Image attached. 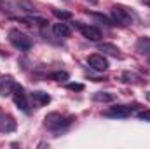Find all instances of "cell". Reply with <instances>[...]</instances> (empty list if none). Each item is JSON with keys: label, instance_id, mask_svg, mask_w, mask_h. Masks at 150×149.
I'll use <instances>...</instances> for the list:
<instances>
[{"label": "cell", "instance_id": "1", "mask_svg": "<svg viewBox=\"0 0 150 149\" xmlns=\"http://www.w3.org/2000/svg\"><path fill=\"white\" fill-rule=\"evenodd\" d=\"M74 117H63L61 114L58 112H52V114H47L45 116V126L52 132H61V130H67L70 125H72Z\"/></svg>", "mask_w": 150, "mask_h": 149}, {"label": "cell", "instance_id": "2", "mask_svg": "<svg viewBox=\"0 0 150 149\" xmlns=\"http://www.w3.org/2000/svg\"><path fill=\"white\" fill-rule=\"evenodd\" d=\"M9 40H11V44H12L16 49H19V51H30V49H32V39L28 37L26 34L19 32L18 28L9 30Z\"/></svg>", "mask_w": 150, "mask_h": 149}, {"label": "cell", "instance_id": "3", "mask_svg": "<svg viewBox=\"0 0 150 149\" xmlns=\"http://www.w3.org/2000/svg\"><path fill=\"white\" fill-rule=\"evenodd\" d=\"M112 16H113V21L119 23V25L127 27V25L133 23V14H131V11H129L127 7H124V5H113L112 7Z\"/></svg>", "mask_w": 150, "mask_h": 149}, {"label": "cell", "instance_id": "4", "mask_svg": "<svg viewBox=\"0 0 150 149\" xmlns=\"http://www.w3.org/2000/svg\"><path fill=\"white\" fill-rule=\"evenodd\" d=\"M12 98H14V104L21 109L23 112H28L30 111V105H28V98H26V93L23 90V86L16 84L14 90H12Z\"/></svg>", "mask_w": 150, "mask_h": 149}, {"label": "cell", "instance_id": "5", "mask_svg": "<svg viewBox=\"0 0 150 149\" xmlns=\"http://www.w3.org/2000/svg\"><path fill=\"white\" fill-rule=\"evenodd\" d=\"M75 27L80 30V34L87 39V40L96 42V40H100V39H101V30H100V28H96V27H91V25H82V23H79V21L75 23Z\"/></svg>", "mask_w": 150, "mask_h": 149}, {"label": "cell", "instance_id": "6", "mask_svg": "<svg viewBox=\"0 0 150 149\" xmlns=\"http://www.w3.org/2000/svg\"><path fill=\"white\" fill-rule=\"evenodd\" d=\"M87 65L98 72H105L108 69V62L103 54H89L87 56Z\"/></svg>", "mask_w": 150, "mask_h": 149}, {"label": "cell", "instance_id": "7", "mask_svg": "<svg viewBox=\"0 0 150 149\" xmlns=\"http://www.w3.org/2000/svg\"><path fill=\"white\" fill-rule=\"evenodd\" d=\"M16 130V121L11 114L0 111V133H11Z\"/></svg>", "mask_w": 150, "mask_h": 149}, {"label": "cell", "instance_id": "8", "mask_svg": "<svg viewBox=\"0 0 150 149\" xmlns=\"http://www.w3.org/2000/svg\"><path fill=\"white\" fill-rule=\"evenodd\" d=\"M16 82L11 75H2L0 77V97H9L12 95V90H14Z\"/></svg>", "mask_w": 150, "mask_h": 149}, {"label": "cell", "instance_id": "9", "mask_svg": "<svg viewBox=\"0 0 150 149\" xmlns=\"http://www.w3.org/2000/svg\"><path fill=\"white\" fill-rule=\"evenodd\" d=\"M131 112H133V107H129V105H115V107H110L105 112V116H108V117H127V116H131Z\"/></svg>", "mask_w": 150, "mask_h": 149}, {"label": "cell", "instance_id": "10", "mask_svg": "<svg viewBox=\"0 0 150 149\" xmlns=\"http://www.w3.org/2000/svg\"><path fill=\"white\" fill-rule=\"evenodd\" d=\"M117 98L115 93H110V91H96L93 95V100L94 102H100V104H110Z\"/></svg>", "mask_w": 150, "mask_h": 149}, {"label": "cell", "instance_id": "11", "mask_svg": "<svg viewBox=\"0 0 150 149\" xmlns=\"http://www.w3.org/2000/svg\"><path fill=\"white\" fill-rule=\"evenodd\" d=\"M52 32H54V35H56V37L67 39V37H70L72 28H70L68 25H65V23H56V25L52 27Z\"/></svg>", "mask_w": 150, "mask_h": 149}, {"label": "cell", "instance_id": "12", "mask_svg": "<svg viewBox=\"0 0 150 149\" xmlns=\"http://www.w3.org/2000/svg\"><path fill=\"white\" fill-rule=\"evenodd\" d=\"M100 51H103L105 54L115 56V58H120V56H122L120 51H119V47H117L115 44H110V42H103V44H100Z\"/></svg>", "mask_w": 150, "mask_h": 149}, {"label": "cell", "instance_id": "13", "mask_svg": "<svg viewBox=\"0 0 150 149\" xmlns=\"http://www.w3.org/2000/svg\"><path fill=\"white\" fill-rule=\"evenodd\" d=\"M136 51L140 54H150V37H140L136 40Z\"/></svg>", "mask_w": 150, "mask_h": 149}, {"label": "cell", "instance_id": "14", "mask_svg": "<svg viewBox=\"0 0 150 149\" xmlns=\"http://www.w3.org/2000/svg\"><path fill=\"white\" fill-rule=\"evenodd\" d=\"M32 100H33L37 105H47V104L51 102V97H49L47 93H44V91H33V93H32Z\"/></svg>", "mask_w": 150, "mask_h": 149}, {"label": "cell", "instance_id": "15", "mask_svg": "<svg viewBox=\"0 0 150 149\" xmlns=\"http://www.w3.org/2000/svg\"><path fill=\"white\" fill-rule=\"evenodd\" d=\"M120 77H122L124 82H133V84H138L140 82V75L134 74V72H124Z\"/></svg>", "mask_w": 150, "mask_h": 149}, {"label": "cell", "instance_id": "16", "mask_svg": "<svg viewBox=\"0 0 150 149\" xmlns=\"http://www.w3.org/2000/svg\"><path fill=\"white\" fill-rule=\"evenodd\" d=\"M91 16H93L94 19L101 21V23H103V25H107V27H113V25H115V23H113L112 19H108V18H107V16H103V14H96V12H93Z\"/></svg>", "mask_w": 150, "mask_h": 149}, {"label": "cell", "instance_id": "17", "mask_svg": "<svg viewBox=\"0 0 150 149\" xmlns=\"http://www.w3.org/2000/svg\"><path fill=\"white\" fill-rule=\"evenodd\" d=\"M52 14L59 19H72V12L68 11H59V9H52Z\"/></svg>", "mask_w": 150, "mask_h": 149}, {"label": "cell", "instance_id": "18", "mask_svg": "<svg viewBox=\"0 0 150 149\" xmlns=\"http://www.w3.org/2000/svg\"><path fill=\"white\" fill-rule=\"evenodd\" d=\"M25 21H26V25H45V19L44 18H33V16L26 18Z\"/></svg>", "mask_w": 150, "mask_h": 149}, {"label": "cell", "instance_id": "19", "mask_svg": "<svg viewBox=\"0 0 150 149\" xmlns=\"http://www.w3.org/2000/svg\"><path fill=\"white\" fill-rule=\"evenodd\" d=\"M51 79H54V81H61V82H63V81L68 79V74H67V72H52V74H51Z\"/></svg>", "mask_w": 150, "mask_h": 149}, {"label": "cell", "instance_id": "20", "mask_svg": "<svg viewBox=\"0 0 150 149\" xmlns=\"http://www.w3.org/2000/svg\"><path fill=\"white\" fill-rule=\"evenodd\" d=\"M18 5H19L23 11H35V5H33L32 2H26V0H21V2H18Z\"/></svg>", "mask_w": 150, "mask_h": 149}, {"label": "cell", "instance_id": "21", "mask_svg": "<svg viewBox=\"0 0 150 149\" xmlns=\"http://www.w3.org/2000/svg\"><path fill=\"white\" fill-rule=\"evenodd\" d=\"M138 119H142V121H150V109L138 112Z\"/></svg>", "mask_w": 150, "mask_h": 149}, {"label": "cell", "instance_id": "22", "mask_svg": "<svg viewBox=\"0 0 150 149\" xmlns=\"http://www.w3.org/2000/svg\"><path fill=\"white\" fill-rule=\"evenodd\" d=\"M68 90H72V91H82V90H84V84H79V82H70V84H68Z\"/></svg>", "mask_w": 150, "mask_h": 149}, {"label": "cell", "instance_id": "23", "mask_svg": "<svg viewBox=\"0 0 150 149\" xmlns=\"http://www.w3.org/2000/svg\"><path fill=\"white\" fill-rule=\"evenodd\" d=\"M86 2H89V4H93V5H94V4H98V0H86Z\"/></svg>", "mask_w": 150, "mask_h": 149}, {"label": "cell", "instance_id": "24", "mask_svg": "<svg viewBox=\"0 0 150 149\" xmlns=\"http://www.w3.org/2000/svg\"><path fill=\"white\" fill-rule=\"evenodd\" d=\"M145 4H147V5H150V0H145Z\"/></svg>", "mask_w": 150, "mask_h": 149}, {"label": "cell", "instance_id": "25", "mask_svg": "<svg viewBox=\"0 0 150 149\" xmlns=\"http://www.w3.org/2000/svg\"><path fill=\"white\" fill-rule=\"evenodd\" d=\"M149 100H150V93H149Z\"/></svg>", "mask_w": 150, "mask_h": 149}]
</instances>
